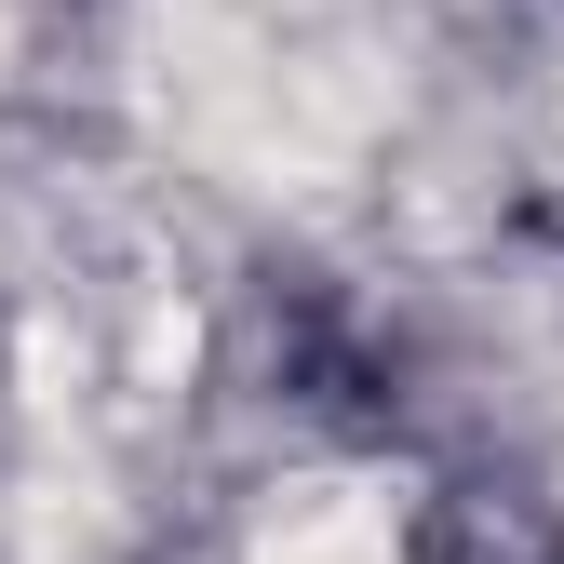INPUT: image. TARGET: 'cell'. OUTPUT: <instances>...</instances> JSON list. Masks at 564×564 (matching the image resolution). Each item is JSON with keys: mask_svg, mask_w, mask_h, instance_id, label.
I'll use <instances>...</instances> for the list:
<instances>
[{"mask_svg": "<svg viewBox=\"0 0 564 564\" xmlns=\"http://www.w3.org/2000/svg\"><path fill=\"white\" fill-rule=\"evenodd\" d=\"M269 564H390V511L364 484H310V498L269 524Z\"/></svg>", "mask_w": 564, "mask_h": 564, "instance_id": "1", "label": "cell"}]
</instances>
